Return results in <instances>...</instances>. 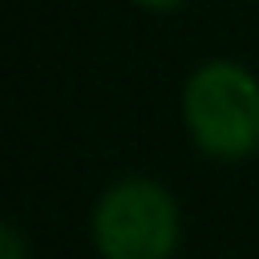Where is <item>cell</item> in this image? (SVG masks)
Segmentation results:
<instances>
[{
	"mask_svg": "<svg viewBox=\"0 0 259 259\" xmlns=\"http://www.w3.org/2000/svg\"><path fill=\"white\" fill-rule=\"evenodd\" d=\"M0 259H24V239H20L16 223L0 227Z\"/></svg>",
	"mask_w": 259,
	"mask_h": 259,
	"instance_id": "3",
	"label": "cell"
},
{
	"mask_svg": "<svg viewBox=\"0 0 259 259\" xmlns=\"http://www.w3.org/2000/svg\"><path fill=\"white\" fill-rule=\"evenodd\" d=\"M182 121L210 158H247L259 150V81L235 61H206L186 77Z\"/></svg>",
	"mask_w": 259,
	"mask_h": 259,
	"instance_id": "1",
	"label": "cell"
},
{
	"mask_svg": "<svg viewBox=\"0 0 259 259\" xmlns=\"http://www.w3.org/2000/svg\"><path fill=\"white\" fill-rule=\"evenodd\" d=\"M101 259H170L178 247V206L154 178L113 182L89 223Z\"/></svg>",
	"mask_w": 259,
	"mask_h": 259,
	"instance_id": "2",
	"label": "cell"
},
{
	"mask_svg": "<svg viewBox=\"0 0 259 259\" xmlns=\"http://www.w3.org/2000/svg\"><path fill=\"white\" fill-rule=\"evenodd\" d=\"M134 4H142L146 12H170V8H178L182 0H134Z\"/></svg>",
	"mask_w": 259,
	"mask_h": 259,
	"instance_id": "4",
	"label": "cell"
}]
</instances>
